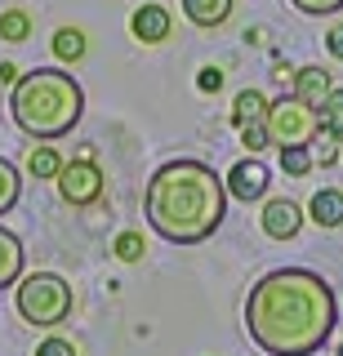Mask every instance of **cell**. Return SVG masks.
<instances>
[{
  "label": "cell",
  "mask_w": 343,
  "mask_h": 356,
  "mask_svg": "<svg viewBox=\"0 0 343 356\" xmlns=\"http://www.w3.org/2000/svg\"><path fill=\"white\" fill-rule=\"evenodd\" d=\"M27 36H31V18L23 14V9H5V14H0V40L18 44V40H27Z\"/></svg>",
  "instance_id": "obj_19"
},
{
  "label": "cell",
  "mask_w": 343,
  "mask_h": 356,
  "mask_svg": "<svg viewBox=\"0 0 343 356\" xmlns=\"http://www.w3.org/2000/svg\"><path fill=\"white\" fill-rule=\"evenodd\" d=\"M27 174L31 178H58L63 174V156L45 143V147H36V152L27 156Z\"/></svg>",
  "instance_id": "obj_16"
},
{
  "label": "cell",
  "mask_w": 343,
  "mask_h": 356,
  "mask_svg": "<svg viewBox=\"0 0 343 356\" xmlns=\"http://www.w3.org/2000/svg\"><path fill=\"white\" fill-rule=\"evenodd\" d=\"M223 183H228V196H237V200H246V205H250V200H263V196H268V183H272V178L250 156V161H237V165H232Z\"/></svg>",
  "instance_id": "obj_7"
},
{
  "label": "cell",
  "mask_w": 343,
  "mask_h": 356,
  "mask_svg": "<svg viewBox=\"0 0 343 356\" xmlns=\"http://www.w3.org/2000/svg\"><path fill=\"white\" fill-rule=\"evenodd\" d=\"M54 54H58L63 63H81L85 58V31L58 27V31H54Z\"/></svg>",
  "instance_id": "obj_15"
},
{
  "label": "cell",
  "mask_w": 343,
  "mask_h": 356,
  "mask_svg": "<svg viewBox=\"0 0 343 356\" xmlns=\"http://www.w3.org/2000/svg\"><path fill=\"white\" fill-rule=\"evenodd\" d=\"M23 259H27L23 241H18L9 227H0V289L23 281Z\"/></svg>",
  "instance_id": "obj_10"
},
{
  "label": "cell",
  "mask_w": 343,
  "mask_h": 356,
  "mask_svg": "<svg viewBox=\"0 0 343 356\" xmlns=\"http://www.w3.org/2000/svg\"><path fill=\"white\" fill-rule=\"evenodd\" d=\"M317 120H321V129H330L343 143V89H330V98L317 107Z\"/></svg>",
  "instance_id": "obj_17"
},
{
  "label": "cell",
  "mask_w": 343,
  "mask_h": 356,
  "mask_svg": "<svg viewBox=\"0 0 343 356\" xmlns=\"http://www.w3.org/2000/svg\"><path fill=\"white\" fill-rule=\"evenodd\" d=\"M339 356H343V343H339Z\"/></svg>",
  "instance_id": "obj_29"
},
{
  "label": "cell",
  "mask_w": 343,
  "mask_h": 356,
  "mask_svg": "<svg viewBox=\"0 0 343 356\" xmlns=\"http://www.w3.org/2000/svg\"><path fill=\"white\" fill-rule=\"evenodd\" d=\"M312 143H317V147H312L317 161H321V165H335V143H339L335 134H330V129H317V138H312Z\"/></svg>",
  "instance_id": "obj_24"
},
{
  "label": "cell",
  "mask_w": 343,
  "mask_h": 356,
  "mask_svg": "<svg viewBox=\"0 0 343 356\" xmlns=\"http://www.w3.org/2000/svg\"><path fill=\"white\" fill-rule=\"evenodd\" d=\"M116 259L120 263H138L143 259V236L138 232H120L116 236Z\"/></svg>",
  "instance_id": "obj_21"
},
{
  "label": "cell",
  "mask_w": 343,
  "mask_h": 356,
  "mask_svg": "<svg viewBox=\"0 0 343 356\" xmlns=\"http://www.w3.org/2000/svg\"><path fill=\"white\" fill-rule=\"evenodd\" d=\"M54 183H58V196L67 200V205H76V209L98 205V200H103V170H98L94 161L63 165V174L54 178Z\"/></svg>",
  "instance_id": "obj_6"
},
{
  "label": "cell",
  "mask_w": 343,
  "mask_h": 356,
  "mask_svg": "<svg viewBox=\"0 0 343 356\" xmlns=\"http://www.w3.org/2000/svg\"><path fill=\"white\" fill-rule=\"evenodd\" d=\"M241 143H246V147L250 152H263V147H268V125H263V120H250V125H241Z\"/></svg>",
  "instance_id": "obj_22"
},
{
  "label": "cell",
  "mask_w": 343,
  "mask_h": 356,
  "mask_svg": "<svg viewBox=\"0 0 343 356\" xmlns=\"http://www.w3.org/2000/svg\"><path fill=\"white\" fill-rule=\"evenodd\" d=\"M9 111L14 125L36 143H54L63 134H72L85 116V94L76 85L72 72L58 67H36V72L18 76L14 94H9Z\"/></svg>",
  "instance_id": "obj_3"
},
{
  "label": "cell",
  "mask_w": 343,
  "mask_h": 356,
  "mask_svg": "<svg viewBox=\"0 0 343 356\" xmlns=\"http://www.w3.org/2000/svg\"><path fill=\"white\" fill-rule=\"evenodd\" d=\"M143 214L152 232L170 245H201L218 232L228 214V183L205 161H165L147 178Z\"/></svg>",
  "instance_id": "obj_2"
},
{
  "label": "cell",
  "mask_w": 343,
  "mask_h": 356,
  "mask_svg": "<svg viewBox=\"0 0 343 356\" xmlns=\"http://www.w3.org/2000/svg\"><path fill=\"white\" fill-rule=\"evenodd\" d=\"M183 14H187V22L214 31L232 18V0H183Z\"/></svg>",
  "instance_id": "obj_12"
},
{
  "label": "cell",
  "mask_w": 343,
  "mask_h": 356,
  "mask_svg": "<svg viewBox=\"0 0 343 356\" xmlns=\"http://www.w3.org/2000/svg\"><path fill=\"white\" fill-rule=\"evenodd\" d=\"M129 31H134L143 44H161L174 31V18H170L165 5H143V9H134V18H129Z\"/></svg>",
  "instance_id": "obj_9"
},
{
  "label": "cell",
  "mask_w": 343,
  "mask_h": 356,
  "mask_svg": "<svg viewBox=\"0 0 343 356\" xmlns=\"http://www.w3.org/2000/svg\"><path fill=\"white\" fill-rule=\"evenodd\" d=\"M298 227H303V209H298L294 200L276 196V200L263 205V232H268L272 241H290V236H298Z\"/></svg>",
  "instance_id": "obj_8"
},
{
  "label": "cell",
  "mask_w": 343,
  "mask_h": 356,
  "mask_svg": "<svg viewBox=\"0 0 343 356\" xmlns=\"http://www.w3.org/2000/svg\"><path fill=\"white\" fill-rule=\"evenodd\" d=\"M281 170L290 178H303L312 170V147H281Z\"/></svg>",
  "instance_id": "obj_20"
},
{
  "label": "cell",
  "mask_w": 343,
  "mask_h": 356,
  "mask_svg": "<svg viewBox=\"0 0 343 356\" xmlns=\"http://www.w3.org/2000/svg\"><path fill=\"white\" fill-rule=\"evenodd\" d=\"M14 303H18V316L23 321L49 330V325H63V321L72 316V285L54 272H31V276L18 281Z\"/></svg>",
  "instance_id": "obj_4"
},
{
  "label": "cell",
  "mask_w": 343,
  "mask_h": 356,
  "mask_svg": "<svg viewBox=\"0 0 343 356\" xmlns=\"http://www.w3.org/2000/svg\"><path fill=\"white\" fill-rule=\"evenodd\" d=\"M36 356H76V348H72L67 339H45V343L36 348Z\"/></svg>",
  "instance_id": "obj_25"
},
{
  "label": "cell",
  "mask_w": 343,
  "mask_h": 356,
  "mask_svg": "<svg viewBox=\"0 0 343 356\" xmlns=\"http://www.w3.org/2000/svg\"><path fill=\"white\" fill-rule=\"evenodd\" d=\"M0 85H18V67L14 63H0Z\"/></svg>",
  "instance_id": "obj_28"
},
{
  "label": "cell",
  "mask_w": 343,
  "mask_h": 356,
  "mask_svg": "<svg viewBox=\"0 0 343 356\" xmlns=\"http://www.w3.org/2000/svg\"><path fill=\"white\" fill-rule=\"evenodd\" d=\"M330 89H335L330 85V72H321V67H298L294 72V94L303 98L308 107H321L330 98Z\"/></svg>",
  "instance_id": "obj_11"
},
{
  "label": "cell",
  "mask_w": 343,
  "mask_h": 356,
  "mask_svg": "<svg viewBox=\"0 0 343 356\" xmlns=\"http://www.w3.org/2000/svg\"><path fill=\"white\" fill-rule=\"evenodd\" d=\"M339 303L326 276L308 267H276L246 298V330L268 356H312L335 334Z\"/></svg>",
  "instance_id": "obj_1"
},
{
  "label": "cell",
  "mask_w": 343,
  "mask_h": 356,
  "mask_svg": "<svg viewBox=\"0 0 343 356\" xmlns=\"http://www.w3.org/2000/svg\"><path fill=\"white\" fill-rule=\"evenodd\" d=\"M263 125H268V138L276 147H308V143L317 138L321 120H317V107H308L298 94H285V98H276V103H268Z\"/></svg>",
  "instance_id": "obj_5"
},
{
  "label": "cell",
  "mask_w": 343,
  "mask_h": 356,
  "mask_svg": "<svg viewBox=\"0 0 343 356\" xmlns=\"http://www.w3.org/2000/svg\"><path fill=\"white\" fill-rule=\"evenodd\" d=\"M308 218L317 227H343V192L339 187H321L312 196V205H308Z\"/></svg>",
  "instance_id": "obj_13"
},
{
  "label": "cell",
  "mask_w": 343,
  "mask_h": 356,
  "mask_svg": "<svg viewBox=\"0 0 343 356\" xmlns=\"http://www.w3.org/2000/svg\"><path fill=\"white\" fill-rule=\"evenodd\" d=\"M196 85H201L205 94H218V85H223V72H218V67H205V72L196 76Z\"/></svg>",
  "instance_id": "obj_26"
},
{
  "label": "cell",
  "mask_w": 343,
  "mask_h": 356,
  "mask_svg": "<svg viewBox=\"0 0 343 356\" xmlns=\"http://www.w3.org/2000/svg\"><path fill=\"white\" fill-rule=\"evenodd\" d=\"M268 116V98L259 94V89H241L237 103H232V120L237 125H250V120H263Z\"/></svg>",
  "instance_id": "obj_14"
},
{
  "label": "cell",
  "mask_w": 343,
  "mask_h": 356,
  "mask_svg": "<svg viewBox=\"0 0 343 356\" xmlns=\"http://www.w3.org/2000/svg\"><path fill=\"white\" fill-rule=\"evenodd\" d=\"M326 49L335 54V58H343V27H335V31L326 36Z\"/></svg>",
  "instance_id": "obj_27"
},
{
  "label": "cell",
  "mask_w": 343,
  "mask_h": 356,
  "mask_svg": "<svg viewBox=\"0 0 343 356\" xmlns=\"http://www.w3.org/2000/svg\"><path fill=\"white\" fill-rule=\"evenodd\" d=\"M290 5L298 14H308V18H321V14H339L343 0H290Z\"/></svg>",
  "instance_id": "obj_23"
},
{
  "label": "cell",
  "mask_w": 343,
  "mask_h": 356,
  "mask_svg": "<svg viewBox=\"0 0 343 356\" xmlns=\"http://www.w3.org/2000/svg\"><path fill=\"white\" fill-rule=\"evenodd\" d=\"M18 196H23V178H18V170L0 156V214H9V209L18 205Z\"/></svg>",
  "instance_id": "obj_18"
}]
</instances>
